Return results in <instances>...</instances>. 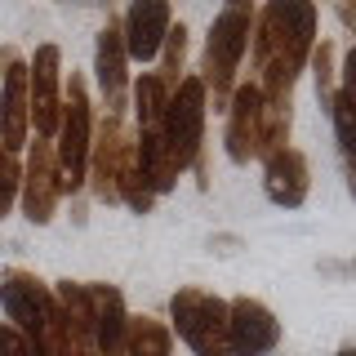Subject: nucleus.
Masks as SVG:
<instances>
[{
	"label": "nucleus",
	"mask_w": 356,
	"mask_h": 356,
	"mask_svg": "<svg viewBox=\"0 0 356 356\" xmlns=\"http://www.w3.org/2000/svg\"><path fill=\"white\" fill-rule=\"evenodd\" d=\"M330 120H334V138H339L343 165H348V192L356 196V98H348L343 89H334Z\"/></svg>",
	"instance_id": "obj_16"
},
{
	"label": "nucleus",
	"mask_w": 356,
	"mask_h": 356,
	"mask_svg": "<svg viewBox=\"0 0 356 356\" xmlns=\"http://www.w3.org/2000/svg\"><path fill=\"white\" fill-rule=\"evenodd\" d=\"M334 14H339V18L352 27V40H356V5H334Z\"/></svg>",
	"instance_id": "obj_25"
},
{
	"label": "nucleus",
	"mask_w": 356,
	"mask_h": 356,
	"mask_svg": "<svg viewBox=\"0 0 356 356\" xmlns=\"http://www.w3.org/2000/svg\"><path fill=\"white\" fill-rule=\"evenodd\" d=\"M170 334H178L196 356H227V298L209 294L200 285L174 289Z\"/></svg>",
	"instance_id": "obj_3"
},
{
	"label": "nucleus",
	"mask_w": 356,
	"mask_h": 356,
	"mask_svg": "<svg viewBox=\"0 0 356 356\" xmlns=\"http://www.w3.org/2000/svg\"><path fill=\"white\" fill-rule=\"evenodd\" d=\"M281 348V321L259 298L241 294L227 303V356H267Z\"/></svg>",
	"instance_id": "obj_9"
},
{
	"label": "nucleus",
	"mask_w": 356,
	"mask_h": 356,
	"mask_svg": "<svg viewBox=\"0 0 356 356\" xmlns=\"http://www.w3.org/2000/svg\"><path fill=\"white\" fill-rule=\"evenodd\" d=\"M170 94H174V89L165 85L156 72H143L138 81H134V120H138V129L161 125L165 107H170Z\"/></svg>",
	"instance_id": "obj_18"
},
{
	"label": "nucleus",
	"mask_w": 356,
	"mask_h": 356,
	"mask_svg": "<svg viewBox=\"0 0 356 356\" xmlns=\"http://www.w3.org/2000/svg\"><path fill=\"white\" fill-rule=\"evenodd\" d=\"M125 356H174V334L156 316H129Z\"/></svg>",
	"instance_id": "obj_17"
},
{
	"label": "nucleus",
	"mask_w": 356,
	"mask_h": 356,
	"mask_svg": "<svg viewBox=\"0 0 356 356\" xmlns=\"http://www.w3.org/2000/svg\"><path fill=\"white\" fill-rule=\"evenodd\" d=\"M334 356H356V343H348V348H339Z\"/></svg>",
	"instance_id": "obj_26"
},
{
	"label": "nucleus",
	"mask_w": 356,
	"mask_h": 356,
	"mask_svg": "<svg viewBox=\"0 0 356 356\" xmlns=\"http://www.w3.org/2000/svg\"><path fill=\"white\" fill-rule=\"evenodd\" d=\"M31 352H36V356H76V348H72V334H67V321H63V307H58V298H54V307H49V316H44L40 334L31 339Z\"/></svg>",
	"instance_id": "obj_19"
},
{
	"label": "nucleus",
	"mask_w": 356,
	"mask_h": 356,
	"mask_svg": "<svg viewBox=\"0 0 356 356\" xmlns=\"http://www.w3.org/2000/svg\"><path fill=\"white\" fill-rule=\"evenodd\" d=\"M27 98H31V134L54 143L63 120V49L40 44L27 63Z\"/></svg>",
	"instance_id": "obj_7"
},
{
	"label": "nucleus",
	"mask_w": 356,
	"mask_h": 356,
	"mask_svg": "<svg viewBox=\"0 0 356 356\" xmlns=\"http://www.w3.org/2000/svg\"><path fill=\"white\" fill-rule=\"evenodd\" d=\"M85 298H89V316H94V339H98V352L103 356H125V330H129V307H125V294L116 285H85Z\"/></svg>",
	"instance_id": "obj_15"
},
{
	"label": "nucleus",
	"mask_w": 356,
	"mask_h": 356,
	"mask_svg": "<svg viewBox=\"0 0 356 356\" xmlns=\"http://www.w3.org/2000/svg\"><path fill=\"white\" fill-rule=\"evenodd\" d=\"M0 356H36L27 343V334H18L9 321H0Z\"/></svg>",
	"instance_id": "obj_23"
},
{
	"label": "nucleus",
	"mask_w": 356,
	"mask_h": 356,
	"mask_svg": "<svg viewBox=\"0 0 356 356\" xmlns=\"http://www.w3.org/2000/svg\"><path fill=\"white\" fill-rule=\"evenodd\" d=\"M49 307H54V285H44L36 272H27V267L0 272V312L18 334H27V343L40 334Z\"/></svg>",
	"instance_id": "obj_8"
},
{
	"label": "nucleus",
	"mask_w": 356,
	"mask_h": 356,
	"mask_svg": "<svg viewBox=\"0 0 356 356\" xmlns=\"http://www.w3.org/2000/svg\"><path fill=\"white\" fill-rule=\"evenodd\" d=\"M307 67H312V76H316V98L330 111V98H334V44L330 40H316V44H312Z\"/></svg>",
	"instance_id": "obj_21"
},
{
	"label": "nucleus",
	"mask_w": 356,
	"mask_h": 356,
	"mask_svg": "<svg viewBox=\"0 0 356 356\" xmlns=\"http://www.w3.org/2000/svg\"><path fill=\"white\" fill-rule=\"evenodd\" d=\"M18 192H22V161L0 147V218H9V209L18 205Z\"/></svg>",
	"instance_id": "obj_22"
},
{
	"label": "nucleus",
	"mask_w": 356,
	"mask_h": 356,
	"mask_svg": "<svg viewBox=\"0 0 356 356\" xmlns=\"http://www.w3.org/2000/svg\"><path fill=\"white\" fill-rule=\"evenodd\" d=\"M31 143V98H27V63L18 49H9L0 72V147L18 156Z\"/></svg>",
	"instance_id": "obj_11"
},
{
	"label": "nucleus",
	"mask_w": 356,
	"mask_h": 356,
	"mask_svg": "<svg viewBox=\"0 0 356 356\" xmlns=\"http://www.w3.org/2000/svg\"><path fill=\"white\" fill-rule=\"evenodd\" d=\"M156 58H161V72H156V76L174 89L178 81H183L178 72H183V63H187V27H183V22H174V27H170V36H165V44H161Z\"/></svg>",
	"instance_id": "obj_20"
},
{
	"label": "nucleus",
	"mask_w": 356,
	"mask_h": 356,
	"mask_svg": "<svg viewBox=\"0 0 356 356\" xmlns=\"http://www.w3.org/2000/svg\"><path fill=\"white\" fill-rule=\"evenodd\" d=\"M339 89H343L348 98H356V40H352L348 58H343V72H339Z\"/></svg>",
	"instance_id": "obj_24"
},
{
	"label": "nucleus",
	"mask_w": 356,
	"mask_h": 356,
	"mask_svg": "<svg viewBox=\"0 0 356 356\" xmlns=\"http://www.w3.org/2000/svg\"><path fill=\"white\" fill-rule=\"evenodd\" d=\"M94 81L103 94V107L125 116V94H129V54L125 36H120V18H107L94 40Z\"/></svg>",
	"instance_id": "obj_12"
},
{
	"label": "nucleus",
	"mask_w": 356,
	"mask_h": 356,
	"mask_svg": "<svg viewBox=\"0 0 356 356\" xmlns=\"http://www.w3.org/2000/svg\"><path fill=\"white\" fill-rule=\"evenodd\" d=\"M170 27H174V9L165 0H134L120 14V36H125L129 63H156Z\"/></svg>",
	"instance_id": "obj_13"
},
{
	"label": "nucleus",
	"mask_w": 356,
	"mask_h": 356,
	"mask_svg": "<svg viewBox=\"0 0 356 356\" xmlns=\"http://www.w3.org/2000/svg\"><path fill=\"white\" fill-rule=\"evenodd\" d=\"M89 143H94V103H89L85 76L72 72V76H63V120H58V134H54V156H58V174H63V196L85 187Z\"/></svg>",
	"instance_id": "obj_2"
},
{
	"label": "nucleus",
	"mask_w": 356,
	"mask_h": 356,
	"mask_svg": "<svg viewBox=\"0 0 356 356\" xmlns=\"http://www.w3.org/2000/svg\"><path fill=\"white\" fill-rule=\"evenodd\" d=\"M134 165V134L125 125V116L107 111L94 125V143H89V192H94L103 205H120V178Z\"/></svg>",
	"instance_id": "obj_5"
},
{
	"label": "nucleus",
	"mask_w": 356,
	"mask_h": 356,
	"mask_svg": "<svg viewBox=\"0 0 356 356\" xmlns=\"http://www.w3.org/2000/svg\"><path fill=\"white\" fill-rule=\"evenodd\" d=\"M307 187H312V170L298 147H281V152L263 156V192L272 205L298 209L307 200Z\"/></svg>",
	"instance_id": "obj_14"
},
{
	"label": "nucleus",
	"mask_w": 356,
	"mask_h": 356,
	"mask_svg": "<svg viewBox=\"0 0 356 356\" xmlns=\"http://www.w3.org/2000/svg\"><path fill=\"white\" fill-rule=\"evenodd\" d=\"M254 5H222L205 36V58H200V85L205 98L214 103V111H227L232 89L241 85V58L250 54V36H254Z\"/></svg>",
	"instance_id": "obj_1"
},
{
	"label": "nucleus",
	"mask_w": 356,
	"mask_h": 356,
	"mask_svg": "<svg viewBox=\"0 0 356 356\" xmlns=\"http://www.w3.org/2000/svg\"><path fill=\"white\" fill-rule=\"evenodd\" d=\"M58 200H63V174H58V156H54V143L31 138L27 143V161H22V218L44 227L54 214H58Z\"/></svg>",
	"instance_id": "obj_6"
},
{
	"label": "nucleus",
	"mask_w": 356,
	"mask_h": 356,
	"mask_svg": "<svg viewBox=\"0 0 356 356\" xmlns=\"http://www.w3.org/2000/svg\"><path fill=\"white\" fill-rule=\"evenodd\" d=\"M205 116H209V98L200 76H183L170 94V107H165L161 134H165V147H170V161L178 174L196 170L200 147H205Z\"/></svg>",
	"instance_id": "obj_4"
},
{
	"label": "nucleus",
	"mask_w": 356,
	"mask_h": 356,
	"mask_svg": "<svg viewBox=\"0 0 356 356\" xmlns=\"http://www.w3.org/2000/svg\"><path fill=\"white\" fill-rule=\"evenodd\" d=\"M222 143H227V161L232 165H250V161L263 156V94H259L254 81H241L232 89Z\"/></svg>",
	"instance_id": "obj_10"
}]
</instances>
